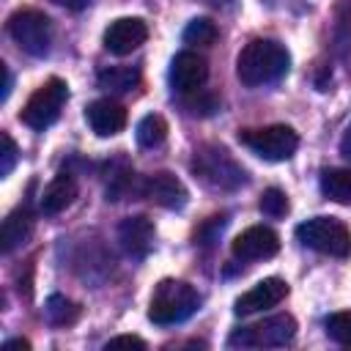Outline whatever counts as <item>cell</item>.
Returning <instances> with one entry per match:
<instances>
[{
  "label": "cell",
  "mask_w": 351,
  "mask_h": 351,
  "mask_svg": "<svg viewBox=\"0 0 351 351\" xmlns=\"http://www.w3.org/2000/svg\"><path fill=\"white\" fill-rule=\"evenodd\" d=\"M288 66H291L288 49L271 38H252L250 44H244V49L236 58V74L247 88L277 82L280 77L288 74Z\"/></svg>",
  "instance_id": "1"
},
{
  "label": "cell",
  "mask_w": 351,
  "mask_h": 351,
  "mask_svg": "<svg viewBox=\"0 0 351 351\" xmlns=\"http://www.w3.org/2000/svg\"><path fill=\"white\" fill-rule=\"evenodd\" d=\"M200 304L197 291L189 282L181 280H162L154 293H151V304H148V321L159 324V326H170V324H181L186 321Z\"/></svg>",
  "instance_id": "2"
},
{
  "label": "cell",
  "mask_w": 351,
  "mask_h": 351,
  "mask_svg": "<svg viewBox=\"0 0 351 351\" xmlns=\"http://www.w3.org/2000/svg\"><path fill=\"white\" fill-rule=\"evenodd\" d=\"M192 170L195 176H200L211 189H225V192H233L239 189L247 176H244V167L219 145H203L200 151H195V159H192Z\"/></svg>",
  "instance_id": "3"
},
{
  "label": "cell",
  "mask_w": 351,
  "mask_h": 351,
  "mask_svg": "<svg viewBox=\"0 0 351 351\" xmlns=\"http://www.w3.org/2000/svg\"><path fill=\"white\" fill-rule=\"evenodd\" d=\"M296 236L304 247H310L321 255H332V258L351 255V230L335 217L304 219L302 225H296Z\"/></svg>",
  "instance_id": "4"
},
{
  "label": "cell",
  "mask_w": 351,
  "mask_h": 351,
  "mask_svg": "<svg viewBox=\"0 0 351 351\" xmlns=\"http://www.w3.org/2000/svg\"><path fill=\"white\" fill-rule=\"evenodd\" d=\"M8 36L14 38V44L22 52H27L33 58H44L52 44V22L41 11L22 8L8 16Z\"/></svg>",
  "instance_id": "5"
},
{
  "label": "cell",
  "mask_w": 351,
  "mask_h": 351,
  "mask_svg": "<svg viewBox=\"0 0 351 351\" xmlns=\"http://www.w3.org/2000/svg\"><path fill=\"white\" fill-rule=\"evenodd\" d=\"M66 99H69V85H66L60 77H49V80L27 99V104H25L22 112H19V121H22L25 126L41 132V129L52 126V123L60 118V110H63Z\"/></svg>",
  "instance_id": "6"
},
{
  "label": "cell",
  "mask_w": 351,
  "mask_h": 351,
  "mask_svg": "<svg viewBox=\"0 0 351 351\" xmlns=\"http://www.w3.org/2000/svg\"><path fill=\"white\" fill-rule=\"evenodd\" d=\"M239 143L247 145L255 156H261L266 162H285L293 156L299 137L291 126L274 123V126H261V129H241Z\"/></svg>",
  "instance_id": "7"
},
{
  "label": "cell",
  "mask_w": 351,
  "mask_h": 351,
  "mask_svg": "<svg viewBox=\"0 0 351 351\" xmlns=\"http://www.w3.org/2000/svg\"><path fill=\"white\" fill-rule=\"evenodd\" d=\"M296 335V321L282 313V315H271V318H263L252 326H241L236 329L228 343L230 346H241V348H274V346H285L291 343Z\"/></svg>",
  "instance_id": "8"
},
{
  "label": "cell",
  "mask_w": 351,
  "mask_h": 351,
  "mask_svg": "<svg viewBox=\"0 0 351 351\" xmlns=\"http://www.w3.org/2000/svg\"><path fill=\"white\" fill-rule=\"evenodd\" d=\"M230 250H233V255L241 258V261H263V258L277 255L280 239H277V233H274L271 228H266V225H252V228L241 230V233L233 239Z\"/></svg>",
  "instance_id": "9"
},
{
  "label": "cell",
  "mask_w": 351,
  "mask_h": 351,
  "mask_svg": "<svg viewBox=\"0 0 351 351\" xmlns=\"http://www.w3.org/2000/svg\"><path fill=\"white\" fill-rule=\"evenodd\" d=\"M148 38V27L140 16H121L104 30V49L112 55H129Z\"/></svg>",
  "instance_id": "10"
},
{
  "label": "cell",
  "mask_w": 351,
  "mask_h": 351,
  "mask_svg": "<svg viewBox=\"0 0 351 351\" xmlns=\"http://www.w3.org/2000/svg\"><path fill=\"white\" fill-rule=\"evenodd\" d=\"M170 85L173 90L178 93H192V90H200L206 77H208V66L200 55L195 52H178L170 63Z\"/></svg>",
  "instance_id": "11"
},
{
  "label": "cell",
  "mask_w": 351,
  "mask_h": 351,
  "mask_svg": "<svg viewBox=\"0 0 351 351\" xmlns=\"http://www.w3.org/2000/svg\"><path fill=\"white\" fill-rule=\"evenodd\" d=\"M285 296H288L285 280H280V277H266V280L255 282L247 293H241V296L236 299V313H239V315H250V313H258V310H266V307L280 304Z\"/></svg>",
  "instance_id": "12"
},
{
  "label": "cell",
  "mask_w": 351,
  "mask_h": 351,
  "mask_svg": "<svg viewBox=\"0 0 351 351\" xmlns=\"http://www.w3.org/2000/svg\"><path fill=\"white\" fill-rule=\"evenodd\" d=\"M85 121L99 137H112L126 126V110L112 99H96L85 107Z\"/></svg>",
  "instance_id": "13"
},
{
  "label": "cell",
  "mask_w": 351,
  "mask_h": 351,
  "mask_svg": "<svg viewBox=\"0 0 351 351\" xmlns=\"http://www.w3.org/2000/svg\"><path fill=\"white\" fill-rule=\"evenodd\" d=\"M118 239H121V247L126 250V255L132 258H145L154 247V222L143 214L137 217H126L121 225H118Z\"/></svg>",
  "instance_id": "14"
},
{
  "label": "cell",
  "mask_w": 351,
  "mask_h": 351,
  "mask_svg": "<svg viewBox=\"0 0 351 351\" xmlns=\"http://www.w3.org/2000/svg\"><path fill=\"white\" fill-rule=\"evenodd\" d=\"M143 195L165 208H181L186 203V189L173 173H154L143 184Z\"/></svg>",
  "instance_id": "15"
},
{
  "label": "cell",
  "mask_w": 351,
  "mask_h": 351,
  "mask_svg": "<svg viewBox=\"0 0 351 351\" xmlns=\"http://www.w3.org/2000/svg\"><path fill=\"white\" fill-rule=\"evenodd\" d=\"M74 197H77V184H74V178H71L69 173H60V176H55V178L47 184V189L41 192L38 208H41V214L52 217V214H60L63 208H69V206L74 203Z\"/></svg>",
  "instance_id": "16"
},
{
  "label": "cell",
  "mask_w": 351,
  "mask_h": 351,
  "mask_svg": "<svg viewBox=\"0 0 351 351\" xmlns=\"http://www.w3.org/2000/svg\"><path fill=\"white\" fill-rule=\"evenodd\" d=\"M30 230H33V214L27 211V206L14 208V211L3 219V228H0V250H3L5 255L14 252L22 241H27Z\"/></svg>",
  "instance_id": "17"
},
{
  "label": "cell",
  "mask_w": 351,
  "mask_h": 351,
  "mask_svg": "<svg viewBox=\"0 0 351 351\" xmlns=\"http://www.w3.org/2000/svg\"><path fill=\"white\" fill-rule=\"evenodd\" d=\"M321 192L324 197L351 206V167H332L321 176Z\"/></svg>",
  "instance_id": "18"
},
{
  "label": "cell",
  "mask_w": 351,
  "mask_h": 351,
  "mask_svg": "<svg viewBox=\"0 0 351 351\" xmlns=\"http://www.w3.org/2000/svg\"><path fill=\"white\" fill-rule=\"evenodd\" d=\"M137 82H140V71L129 69V66H110V69L99 71V85L107 90H115V93L132 90Z\"/></svg>",
  "instance_id": "19"
},
{
  "label": "cell",
  "mask_w": 351,
  "mask_h": 351,
  "mask_svg": "<svg viewBox=\"0 0 351 351\" xmlns=\"http://www.w3.org/2000/svg\"><path fill=\"white\" fill-rule=\"evenodd\" d=\"M165 137H167V121L159 112H148V115L140 118V123H137V143L143 148H156V145L165 143Z\"/></svg>",
  "instance_id": "20"
},
{
  "label": "cell",
  "mask_w": 351,
  "mask_h": 351,
  "mask_svg": "<svg viewBox=\"0 0 351 351\" xmlns=\"http://www.w3.org/2000/svg\"><path fill=\"white\" fill-rule=\"evenodd\" d=\"M44 315H47L49 324L66 326V324H74V321H77L80 307H77L71 299H66L63 293H52V296L47 299V304H44Z\"/></svg>",
  "instance_id": "21"
},
{
  "label": "cell",
  "mask_w": 351,
  "mask_h": 351,
  "mask_svg": "<svg viewBox=\"0 0 351 351\" xmlns=\"http://www.w3.org/2000/svg\"><path fill=\"white\" fill-rule=\"evenodd\" d=\"M217 25L211 22V19H206V16H197V19H192L186 27H184V41L186 44H197V47H208V44H214L217 41Z\"/></svg>",
  "instance_id": "22"
},
{
  "label": "cell",
  "mask_w": 351,
  "mask_h": 351,
  "mask_svg": "<svg viewBox=\"0 0 351 351\" xmlns=\"http://www.w3.org/2000/svg\"><path fill=\"white\" fill-rule=\"evenodd\" d=\"M258 208H261V214H266V217H271V219L285 217V214H288V197H285V192H282V189L269 186V189L261 195Z\"/></svg>",
  "instance_id": "23"
},
{
  "label": "cell",
  "mask_w": 351,
  "mask_h": 351,
  "mask_svg": "<svg viewBox=\"0 0 351 351\" xmlns=\"http://www.w3.org/2000/svg\"><path fill=\"white\" fill-rule=\"evenodd\" d=\"M326 335L332 340H337L340 346H351V310L332 313L326 318Z\"/></svg>",
  "instance_id": "24"
},
{
  "label": "cell",
  "mask_w": 351,
  "mask_h": 351,
  "mask_svg": "<svg viewBox=\"0 0 351 351\" xmlns=\"http://www.w3.org/2000/svg\"><path fill=\"white\" fill-rule=\"evenodd\" d=\"M14 165H16V145H14L11 134L3 132V134H0V176H3V178L11 176Z\"/></svg>",
  "instance_id": "25"
},
{
  "label": "cell",
  "mask_w": 351,
  "mask_h": 351,
  "mask_svg": "<svg viewBox=\"0 0 351 351\" xmlns=\"http://www.w3.org/2000/svg\"><path fill=\"white\" fill-rule=\"evenodd\" d=\"M104 348H107V351H110V348H137V351H143V348H145V340L137 337V335H118V337L107 340Z\"/></svg>",
  "instance_id": "26"
},
{
  "label": "cell",
  "mask_w": 351,
  "mask_h": 351,
  "mask_svg": "<svg viewBox=\"0 0 351 351\" xmlns=\"http://www.w3.org/2000/svg\"><path fill=\"white\" fill-rule=\"evenodd\" d=\"M27 348H30V343L25 337H14V340L3 343V351H27Z\"/></svg>",
  "instance_id": "27"
},
{
  "label": "cell",
  "mask_w": 351,
  "mask_h": 351,
  "mask_svg": "<svg viewBox=\"0 0 351 351\" xmlns=\"http://www.w3.org/2000/svg\"><path fill=\"white\" fill-rule=\"evenodd\" d=\"M340 154H343L346 159H351V123H348V129H346V134H343V140H340Z\"/></svg>",
  "instance_id": "28"
},
{
  "label": "cell",
  "mask_w": 351,
  "mask_h": 351,
  "mask_svg": "<svg viewBox=\"0 0 351 351\" xmlns=\"http://www.w3.org/2000/svg\"><path fill=\"white\" fill-rule=\"evenodd\" d=\"M8 90H11V74H8V69L3 66V93H0V99H3V101L8 99Z\"/></svg>",
  "instance_id": "29"
},
{
  "label": "cell",
  "mask_w": 351,
  "mask_h": 351,
  "mask_svg": "<svg viewBox=\"0 0 351 351\" xmlns=\"http://www.w3.org/2000/svg\"><path fill=\"white\" fill-rule=\"evenodd\" d=\"M63 3H66L71 11H82V8H85V5H90L93 0H63Z\"/></svg>",
  "instance_id": "30"
},
{
  "label": "cell",
  "mask_w": 351,
  "mask_h": 351,
  "mask_svg": "<svg viewBox=\"0 0 351 351\" xmlns=\"http://www.w3.org/2000/svg\"><path fill=\"white\" fill-rule=\"evenodd\" d=\"M203 3H211V5H225V3H230V0H203Z\"/></svg>",
  "instance_id": "31"
}]
</instances>
